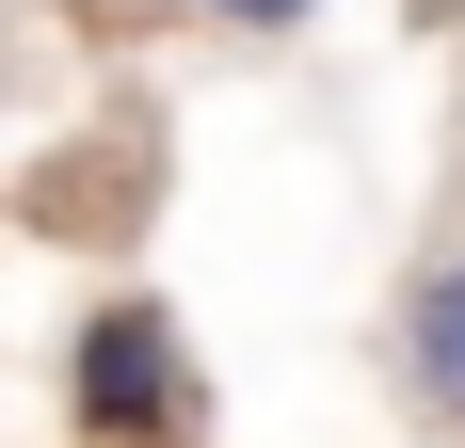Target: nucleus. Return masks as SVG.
<instances>
[{"label": "nucleus", "instance_id": "nucleus-1", "mask_svg": "<svg viewBox=\"0 0 465 448\" xmlns=\"http://www.w3.org/2000/svg\"><path fill=\"white\" fill-rule=\"evenodd\" d=\"M64 416H81V448H177V433H193L177 305H144V288L81 305V336H64Z\"/></svg>", "mask_w": 465, "mask_h": 448}, {"label": "nucleus", "instance_id": "nucleus-2", "mask_svg": "<svg viewBox=\"0 0 465 448\" xmlns=\"http://www.w3.org/2000/svg\"><path fill=\"white\" fill-rule=\"evenodd\" d=\"M385 368H401L418 433L465 448V240H450V257H418V288H401V320H385Z\"/></svg>", "mask_w": 465, "mask_h": 448}, {"label": "nucleus", "instance_id": "nucleus-3", "mask_svg": "<svg viewBox=\"0 0 465 448\" xmlns=\"http://www.w3.org/2000/svg\"><path fill=\"white\" fill-rule=\"evenodd\" d=\"M209 16H225V33H305L322 0H209Z\"/></svg>", "mask_w": 465, "mask_h": 448}]
</instances>
